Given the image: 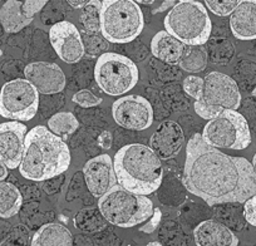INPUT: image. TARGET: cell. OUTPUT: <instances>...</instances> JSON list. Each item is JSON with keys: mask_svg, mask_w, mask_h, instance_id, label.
I'll return each mask as SVG.
<instances>
[{"mask_svg": "<svg viewBox=\"0 0 256 246\" xmlns=\"http://www.w3.org/2000/svg\"><path fill=\"white\" fill-rule=\"evenodd\" d=\"M208 62V54L205 46L184 44L178 66L188 73H198L205 70Z\"/></svg>", "mask_w": 256, "mask_h": 246, "instance_id": "603a6c76", "label": "cell"}, {"mask_svg": "<svg viewBox=\"0 0 256 246\" xmlns=\"http://www.w3.org/2000/svg\"><path fill=\"white\" fill-rule=\"evenodd\" d=\"M28 128L18 122H6L0 124V160L8 168L19 167L23 157Z\"/></svg>", "mask_w": 256, "mask_h": 246, "instance_id": "9a60e30c", "label": "cell"}, {"mask_svg": "<svg viewBox=\"0 0 256 246\" xmlns=\"http://www.w3.org/2000/svg\"><path fill=\"white\" fill-rule=\"evenodd\" d=\"M23 204L20 191L13 184L0 181V218H9L19 212Z\"/></svg>", "mask_w": 256, "mask_h": 246, "instance_id": "7402d4cb", "label": "cell"}, {"mask_svg": "<svg viewBox=\"0 0 256 246\" xmlns=\"http://www.w3.org/2000/svg\"><path fill=\"white\" fill-rule=\"evenodd\" d=\"M74 225L78 230L86 234H94L103 230L107 225V220L103 218L100 208H87L80 210L74 218Z\"/></svg>", "mask_w": 256, "mask_h": 246, "instance_id": "cb8c5ba5", "label": "cell"}, {"mask_svg": "<svg viewBox=\"0 0 256 246\" xmlns=\"http://www.w3.org/2000/svg\"><path fill=\"white\" fill-rule=\"evenodd\" d=\"M161 218H162V212L160 208H154V214L150 218V220L147 221V224H144L140 231L142 232H146V234H152L157 228H158L160 222H161Z\"/></svg>", "mask_w": 256, "mask_h": 246, "instance_id": "d6a6232c", "label": "cell"}, {"mask_svg": "<svg viewBox=\"0 0 256 246\" xmlns=\"http://www.w3.org/2000/svg\"><path fill=\"white\" fill-rule=\"evenodd\" d=\"M251 164H252L254 172H255V174H256V154H255V156H254V158H252V162H251Z\"/></svg>", "mask_w": 256, "mask_h": 246, "instance_id": "f35d334b", "label": "cell"}, {"mask_svg": "<svg viewBox=\"0 0 256 246\" xmlns=\"http://www.w3.org/2000/svg\"><path fill=\"white\" fill-rule=\"evenodd\" d=\"M177 0H164V3L158 6L157 9H154V14H158V13H164V12H167L170 9L171 10L174 6H176Z\"/></svg>", "mask_w": 256, "mask_h": 246, "instance_id": "e575fe53", "label": "cell"}, {"mask_svg": "<svg viewBox=\"0 0 256 246\" xmlns=\"http://www.w3.org/2000/svg\"><path fill=\"white\" fill-rule=\"evenodd\" d=\"M138 68L134 62L117 53H103L98 56L94 78L100 90L108 96H122L138 82Z\"/></svg>", "mask_w": 256, "mask_h": 246, "instance_id": "ba28073f", "label": "cell"}, {"mask_svg": "<svg viewBox=\"0 0 256 246\" xmlns=\"http://www.w3.org/2000/svg\"><path fill=\"white\" fill-rule=\"evenodd\" d=\"M144 13L134 0H103L100 33L110 43L126 44L144 30Z\"/></svg>", "mask_w": 256, "mask_h": 246, "instance_id": "8992f818", "label": "cell"}, {"mask_svg": "<svg viewBox=\"0 0 256 246\" xmlns=\"http://www.w3.org/2000/svg\"><path fill=\"white\" fill-rule=\"evenodd\" d=\"M73 102L76 104L80 106L83 108H90V107H96V106L102 103V98H98L90 92V90H78L72 98Z\"/></svg>", "mask_w": 256, "mask_h": 246, "instance_id": "f546056e", "label": "cell"}, {"mask_svg": "<svg viewBox=\"0 0 256 246\" xmlns=\"http://www.w3.org/2000/svg\"><path fill=\"white\" fill-rule=\"evenodd\" d=\"M184 184L210 206L245 202L256 195V174L244 157L221 152L195 134L186 147Z\"/></svg>", "mask_w": 256, "mask_h": 246, "instance_id": "6da1fadb", "label": "cell"}, {"mask_svg": "<svg viewBox=\"0 0 256 246\" xmlns=\"http://www.w3.org/2000/svg\"><path fill=\"white\" fill-rule=\"evenodd\" d=\"M6 177H8V167H6V164L0 160V181L6 180Z\"/></svg>", "mask_w": 256, "mask_h": 246, "instance_id": "8d00e7d4", "label": "cell"}, {"mask_svg": "<svg viewBox=\"0 0 256 246\" xmlns=\"http://www.w3.org/2000/svg\"><path fill=\"white\" fill-rule=\"evenodd\" d=\"M184 44L174 38L166 30L158 32L152 38L151 50L152 54L160 60L164 62L167 64H178V60L184 52Z\"/></svg>", "mask_w": 256, "mask_h": 246, "instance_id": "d6986e66", "label": "cell"}, {"mask_svg": "<svg viewBox=\"0 0 256 246\" xmlns=\"http://www.w3.org/2000/svg\"><path fill=\"white\" fill-rule=\"evenodd\" d=\"M230 28L240 40L256 39V0H240L230 14Z\"/></svg>", "mask_w": 256, "mask_h": 246, "instance_id": "e0dca14e", "label": "cell"}, {"mask_svg": "<svg viewBox=\"0 0 256 246\" xmlns=\"http://www.w3.org/2000/svg\"><path fill=\"white\" fill-rule=\"evenodd\" d=\"M137 4H144V6H150V4H154V0H134Z\"/></svg>", "mask_w": 256, "mask_h": 246, "instance_id": "74e56055", "label": "cell"}, {"mask_svg": "<svg viewBox=\"0 0 256 246\" xmlns=\"http://www.w3.org/2000/svg\"><path fill=\"white\" fill-rule=\"evenodd\" d=\"M120 186L138 195H150L158 190L164 178L161 158L151 147L141 144L123 146L113 160Z\"/></svg>", "mask_w": 256, "mask_h": 246, "instance_id": "3957f363", "label": "cell"}, {"mask_svg": "<svg viewBox=\"0 0 256 246\" xmlns=\"http://www.w3.org/2000/svg\"><path fill=\"white\" fill-rule=\"evenodd\" d=\"M70 164L68 144L44 126L26 134L19 172L32 181H46L67 171Z\"/></svg>", "mask_w": 256, "mask_h": 246, "instance_id": "7a4b0ae2", "label": "cell"}, {"mask_svg": "<svg viewBox=\"0 0 256 246\" xmlns=\"http://www.w3.org/2000/svg\"><path fill=\"white\" fill-rule=\"evenodd\" d=\"M2 54L3 53H2V49H0V58H2Z\"/></svg>", "mask_w": 256, "mask_h": 246, "instance_id": "b9f144b4", "label": "cell"}, {"mask_svg": "<svg viewBox=\"0 0 256 246\" xmlns=\"http://www.w3.org/2000/svg\"><path fill=\"white\" fill-rule=\"evenodd\" d=\"M0 92H2V88H0Z\"/></svg>", "mask_w": 256, "mask_h": 246, "instance_id": "7bdbcfd3", "label": "cell"}, {"mask_svg": "<svg viewBox=\"0 0 256 246\" xmlns=\"http://www.w3.org/2000/svg\"><path fill=\"white\" fill-rule=\"evenodd\" d=\"M204 141L215 148L245 150L251 144L248 120L238 110H225L208 122L201 134Z\"/></svg>", "mask_w": 256, "mask_h": 246, "instance_id": "9c48e42d", "label": "cell"}, {"mask_svg": "<svg viewBox=\"0 0 256 246\" xmlns=\"http://www.w3.org/2000/svg\"><path fill=\"white\" fill-rule=\"evenodd\" d=\"M100 12L102 2L100 0H90L82 8L80 22L84 30L88 33H100Z\"/></svg>", "mask_w": 256, "mask_h": 246, "instance_id": "484cf974", "label": "cell"}, {"mask_svg": "<svg viewBox=\"0 0 256 246\" xmlns=\"http://www.w3.org/2000/svg\"><path fill=\"white\" fill-rule=\"evenodd\" d=\"M80 127L78 120L70 112H59L49 118L48 128L56 136H70Z\"/></svg>", "mask_w": 256, "mask_h": 246, "instance_id": "d4e9b609", "label": "cell"}, {"mask_svg": "<svg viewBox=\"0 0 256 246\" xmlns=\"http://www.w3.org/2000/svg\"><path fill=\"white\" fill-rule=\"evenodd\" d=\"M147 246H162V244L158 242V241H152V242H150Z\"/></svg>", "mask_w": 256, "mask_h": 246, "instance_id": "ab89813d", "label": "cell"}, {"mask_svg": "<svg viewBox=\"0 0 256 246\" xmlns=\"http://www.w3.org/2000/svg\"><path fill=\"white\" fill-rule=\"evenodd\" d=\"M98 146L102 147L103 150H110L112 147V142H113V137L112 134L110 131H103L102 134L98 136Z\"/></svg>", "mask_w": 256, "mask_h": 246, "instance_id": "836d02e7", "label": "cell"}, {"mask_svg": "<svg viewBox=\"0 0 256 246\" xmlns=\"http://www.w3.org/2000/svg\"><path fill=\"white\" fill-rule=\"evenodd\" d=\"M252 94H254V96H255V97H256V88H255V90H254V92H252Z\"/></svg>", "mask_w": 256, "mask_h": 246, "instance_id": "60d3db41", "label": "cell"}, {"mask_svg": "<svg viewBox=\"0 0 256 246\" xmlns=\"http://www.w3.org/2000/svg\"><path fill=\"white\" fill-rule=\"evenodd\" d=\"M244 216L250 225L256 226V195L248 198L244 205Z\"/></svg>", "mask_w": 256, "mask_h": 246, "instance_id": "1f68e13d", "label": "cell"}, {"mask_svg": "<svg viewBox=\"0 0 256 246\" xmlns=\"http://www.w3.org/2000/svg\"><path fill=\"white\" fill-rule=\"evenodd\" d=\"M98 208L107 222L118 228H134L154 214V204L147 196L131 192L120 184L98 200Z\"/></svg>", "mask_w": 256, "mask_h": 246, "instance_id": "5b68a950", "label": "cell"}, {"mask_svg": "<svg viewBox=\"0 0 256 246\" xmlns=\"http://www.w3.org/2000/svg\"><path fill=\"white\" fill-rule=\"evenodd\" d=\"M83 46H84V52L90 56H98L103 53H107L108 43L110 42L103 36H98V33H88L84 32L82 36Z\"/></svg>", "mask_w": 256, "mask_h": 246, "instance_id": "4316f807", "label": "cell"}, {"mask_svg": "<svg viewBox=\"0 0 256 246\" xmlns=\"http://www.w3.org/2000/svg\"><path fill=\"white\" fill-rule=\"evenodd\" d=\"M30 246H73V236L63 224H46L34 234Z\"/></svg>", "mask_w": 256, "mask_h": 246, "instance_id": "ffe728a7", "label": "cell"}, {"mask_svg": "<svg viewBox=\"0 0 256 246\" xmlns=\"http://www.w3.org/2000/svg\"><path fill=\"white\" fill-rule=\"evenodd\" d=\"M67 3L70 4L72 8L80 9V8H83V6L88 3V0H67Z\"/></svg>", "mask_w": 256, "mask_h": 246, "instance_id": "d590c367", "label": "cell"}, {"mask_svg": "<svg viewBox=\"0 0 256 246\" xmlns=\"http://www.w3.org/2000/svg\"><path fill=\"white\" fill-rule=\"evenodd\" d=\"M113 118L118 126L132 131L150 128L154 122V110L148 100L141 96L118 98L112 106Z\"/></svg>", "mask_w": 256, "mask_h": 246, "instance_id": "8fae6325", "label": "cell"}, {"mask_svg": "<svg viewBox=\"0 0 256 246\" xmlns=\"http://www.w3.org/2000/svg\"><path fill=\"white\" fill-rule=\"evenodd\" d=\"M33 22L24 16L22 10V2L8 0L0 8V23L8 33H18Z\"/></svg>", "mask_w": 256, "mask_h": 246, "instance_id": "44dd1931", "label": "cell"}, {"mask_svg": "<svg viewBox=\"0 0 256 246\" xmlns=\"http://www.w3.org/2000/svg\"><path fill=\"white\" fill-rule=\"evenodd\" d=\"M86 184L94 198H100L117 184L113 161L110 154H100L90 160L83 168Z\"/></svg>", "mask_w": 256, "mask_h": 246, "instance_id": "4fadbf2b", "label": "cell"}, {"mask_svg": "<svg viewBox=\"0 0 256 246\" xmlns=\"http://www.w3.org/2000/svg\"><path fill=\"white\" fill-rule=\"evenodd\" d=\"M0 2H2V0H0Z\"/></svg>", "mask_w": 256, "mask_h": 246, "instance_id": "ee69618b", "label": "cell"}, {"mask_svg": "<svg viewBox=\"0 0 256 246\" xmlns=\"http://www.w3.org/2000/svg\"><path fill=\"white\" fill-rule=\"evenodd\" d=\"M24 76L42 94L60 93L66 87V76L62 68L48 62H34L26 67Z\"/></svg>", "mask_w": 256, "mask_h": 246, "instance_id": "5bb4252c", "label": "cell"}, {"mask_svg": "<svg viewBox=\"0 0 256 246\" xmlns=\"http://www.w3.org/2000/svg\"><path fill=\"white\" fill-rule=\"evenodd\" d=\"M184 144V134L174 120H164L150 140V147L161 160H170L181 152Z\"/></svg>", "mask_w": 256, "mask_h": 246, "instance_id": "2e32d148", "label": "cell"}, {"mask_svg": "<svg viewBox=\"0 0 256 246\" xmlns=\"http://www.w3.org/2000/svg\"><path fill=\"white\" fill-rule=\"evenodd\" d=\"M167 33L184 44L204 46L212 30L205 6L196 0H178L164 18Z\"/></svg>", "mask_w": 256, "mask_h": 246, "instance_id": "277c9868", "label": "cell"}, {"mask_svg": "<svg viewBox=\"0 0 256 246\" xmlns=\"http://www.w3.org/2000/svg\"><path fill=\"white\" fill-rule=\"evenodd\" d=\"M39 107V92L26 80L6 83L0 92V116L13 120L34 118Z\"/></svg>", "mask_w": 256, "mask_h": 246, "instance_id": "30bf717a", "label": "cell"}, {"mask_svg": "<svg viewBox=\"0 0 256 246\" xmlns=\"http://www.w3.org/2000/svg\"><path fill=\"white\" fill-rule=\"evenodd\" d=\"M184 90L187 94L198 100L202 94L204 78L198 77V76H188L184 80Z\"/></svg>", "mask_w": 256, "mask_h": 246, "instance_id": "f1b7e54d", "label": "cell"}, {"mask_svg": "<svg viewBox=\"0 0 256 246\" xmlns=\"http://www.w3.org/2000/svg\"><path fill=\"white\" fill-rule=\"evenodd\" d=\"M240 103L235 80L224 73L212 72L204 78L202 94L195 102V110L201 118L210 120L225 110H236Z\"/></svg>", "mask_w": 256, "mask_h": 246, "instance_id": "52a82bcc", "label": "cell"}, {"mask_svg": "<svg viewBox=\"0 0 256 246\" xmlns=\"http://www.w3.org/2000/svg\"><path fill=\"white\" fill-rule=\"evenodd\" d=\"M49 39L59 58L68 64H74L84 56L82 36L70 22L56 23L49 30Z\"/></svg>", "mask_w": 256, "mask_h": 246, "instance_id": "7c38bea8", "label": "cell"}, {"mask_svg": "<svg viewBox=\"0 0 256 246\" xmlns=\"http://www.w3.org/2000/svg\"><path fill=\"white\" fill-rule=\"evenodd\" d=\"M196 246H238V238L222 224L215 220H206L194 230Z\"/></svg>", "mask_w": 256, "mask_h": 246, "instance_id": "ac0fdd59", "label": "cell"}, {"mask_svg": "<svg viewBox=\"0 0 256 246\" xmlns=\"http://www.w3.org/2000/svg\"><path fill=\"white\" fill-rule=\"evenodd\" d=\"M238 2L240 0H205V4L215 16H228L238 6Z\"/></svg>", "mask_w": 256, "mask_h": 246, "instance_id": "83f0119b", "label": "cell"}, {"mask_svg": "<svg viewBox=\"0 0 256 246\" xmlns=\"http://www.w3.org/2000/svg\"><path fill=\"white\" fill-rule=\"evenodd\" d=\"M49 0H26L22 3V10L24 16L29 19H34V16L44 8Z\"/></svg>", "mask_w": 256, "mask_h": 246, "instance_id": "4dcf8cb0", "label": "cell"}]
</instances>
